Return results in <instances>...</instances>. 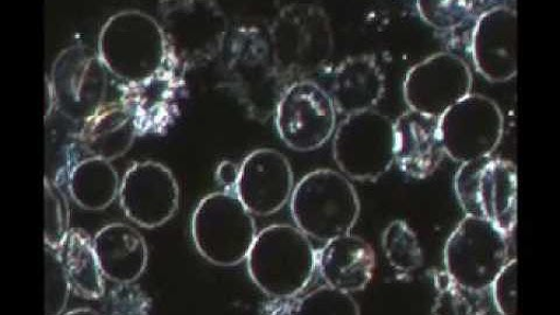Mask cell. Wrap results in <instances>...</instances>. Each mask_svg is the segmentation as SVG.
I'll return each instance as SVG.
<instances>
[{"label":"cell","mask_w":560,"mask_h":315,"mask_svg":"<svg viewBox=\"0 0 560 315\" xmlns=\"http://www.w3.org/2000/svg\"><path fill=\"white\" fill-rule=\"evenodd\" d=\"M98 55L109 72L127 85L150 81L177 67L160 22L138 10L109 18L98 35Z\"/></svg>","instance_id":"cell-1"},{"label":"cell","mask_w":560,"mask_h":315,"mask_svg":"<svg viewBox=\"0 0 560 315\" xmlns=\"http://www.w3.org/2000/svg\"><path fill=\"white\" fill-rule=\"evenodd\" d=\"M223 83L250 118L266 122L290 83L280 74L268 37L256 26H238L228 42Z\"/></svg>","instance_id":"cell-2"},{"label":"cell","mask_w":560,"mask_h":315,"mask_svg":"<svg viewBox=\"0 0 560 315\" xmlns=\"http://www.w3.org/2000/svg\"><path fill=\"white\" fill-rule=\"evenodd\" d=\"M247 268L260 291L276 302H288L311 283L317 270V252L300 228L273 224L257 233Z\"/></svg>","instance_id":"cell-3"},{"label":"cell","mask_w":560,"mask_h":315,"mask_svg":"<svg viewBox=\"0 0 560 315\" xmlns=\"http://www.w3.org/2000/svg\"><path fill=\"white\" fill-rule=\"evenodd\" d=\"M268 40L277 68L290 84L320 73L335 52L329 16L314 4L280 10L269 27Z\"/></svg>","instance_id":"cell-4"},{"label":"cell","mask_w":560,"mask_h":315,"mask_svg":"<svg viewBox=\"0 0 560 315\" xmlns=\"http://www.w3.org/2000/svg\"><path fill=\"white\" fill-rule=\"evenodd\" d=\"M290 209L303 233L328 242L352 232L361 205L355 187L343 173L318 170L306 174L294 186Z\"/></svg>","instance_id":"cell-5"},{"label":"cell","mask_w":560,"mask_h":315,"mask_svg":"<svg viewBox=\"0 0 560 315\" xmlns=\"http://www.w3.org/2000/svg\"><path fill=\"white\" fill-rule=\"evenodd\" d=\"M161 26L172 61L185 73L218 58L230 35V18L210 0L160 3Z\"/></svg>","instance_id":"cell-6"},{"label":"cell","mask_w":560,"mask_h":315,"mask_svg":"<svg viewBox=\"0 0 560 315\" xmlns=\"http://www.w3.org/2000/svg\"><path fill=\"white\" fill-rule=\"evenodd\" d=\"M257 236L253 214L232 191L205 197L191 218V237L199 254L219 267H235L250 252Z\"/></svg>","instance_id":"cell-7"},{"label":"cell","mask_w":560,"mask_h":315,"mask_svg":"<svg viewBox=\"0 0 560 315\" xmlns=\"http://www.w3.org/2000/svg\"><path fill=\"white\" fill-rule=\"evenodd\" d=\"M510 261V237L487 220L466 217L448 237L445 272L463 290L482 295Z\"/></svg>","instance_id":"cell-8"},{"label":"cell","mask_w":560,"mask_h":315,"mask_svg":"<svg viewBox=\"0 0 560 315\" xmlns=\"http://www.w3.org/2000/svg\"><path fill=\"white\" fill-rule=\"evenodd\" d=\"M455 196L466 217L493 223L508 237L517 224V167L492 155L462 164L454 177Z\"/></svg>","instance_id":"cell-9"},{"label":"cell","mask_w":560,"mask_h":315,"mask_svg":"<svg viewBox=\"0 0 560 315\" xmlns=\"http://www.w3.org/2000/svg\"><path fill=\"white\" fill-rule=\"evenodd\" d=\"M332 158L347 178L377 182L395 164V126L375 110L348 115L332 138Z\"/></svg>","instance_id":"cell-10"},{"label":"cell","mask_w":560,"mask_h":315,"mask_svg":"<svg viewBox=\"0 0 560 315\" xmlns=\"http://www.w3.org/2000/svg\"><path fill=\"white\" fill-rule=\"evenodd\" d=\"M108 73L98 51L91 47L63 49L52 65L48 82L55 107L69 120L91 119L107 104Z\"/></svg>","instance_id":"cell-11"},{"label":"cell","mask_w":560,"mask_h":315,"mask_svg":"<svg viewBox=\"0 0 560 315\" xmlns=\"http://www.w3.org/2000/svg\"><path fill=\"white\" fill-rule=\"evenodd\" d=\"M275 125L287 147L311 152L320 149L335 135L337 109L319 83L300 80L291 83L280 98Z\"/></svg>","instance_id":"cell-12"},{"label":"cell","mask_w":560,"mask_h":315,"mask_svg":"<svg viewBox=\"0 0 560 315\" xmlns=\"http://www.w3.org/2000/svg\"><path fill=\"white\" fill-rule=\"evenodd\" d=\"M440 127L445 154L465 164L495 152L504 118L494 100L470 93L440 118Z\"/></svg>","instance_id":"cell-13"},{"label":"cell","mask_w":560,"mask_h":315,"mask_svg":"<svg viewBox=\"0 0 560 315\" xmlns=\"http://www.w3.org/2000/svg\"><path fill=\"white\" fill-rule=\"evenodd\" d=\"M472 88L471 70L453 52H436L408 70L402 96L409 110L441 118L468 96Z\"/></svg>","instance_id":"cell-14"},{"label":"cell","mask_w":560,"mask_h":315,"mask_svg":"<svg viewBox=\"0 0 560 315\" xmlns=\"http://www.w3.org/2000/svg\"><path fill=\"white\" fill-rule=\"evenodd\" d=\"M120 207L135 223L156 228L170 221L179 208V186L172 172L161 163L131 166L119 188Z\"/></svg>","instance_id":"cell-15"},{"label":"cell","mask_w":560,"mask_h":315,"mask_svg":"<svg viewBox=\"0 0 560 315\" xmlns=\"http://www.w3.org/2000/svg\"><path fill=\"white\" fill-rule=\"evenodd\" d=\"M294 188L288 158L273 149H258L240 166L235 192L245 208L257 217H270L283 209Z\"/></svg>","instance_id":"cell-16"},{"label":"cell","mask_w":560,"mask_h":315,"mask_svg":"<svg viewBox=\"0 0 560 315\" xmlns=\"http://www.w3.org/2000/svg\"><path fill=\"white\" fill-rule=\"evenodd\" d=\"M470 55L487 81L503 83L517 75V12L505 5L483 11L471 32Z\"/></svg>","instance_id":"cell-17"},{"label":"cell","mask_w":560,"mask_h":315,"mask_svg":"<svg viewBox=\"0 0 560 315\" xmlns=\"http://www.w3.org/2000/svg\"><path fill=\"white\" fill-rule=\"evenodd\" d=\"M394 126L395 163L400 172L417 180L431 177L446 155L440 118L408 110Z\"/></svg>","instance_id":"cell-18"},{"label":"cell","mask_w":560,"mask_h":315,"mask_svg":"<svg viewBox=\"0 0 560 315\" xmlns=\"http://www.w3.org/2000/svg\"><path fill=\"white\" fill-rule=\"evenodd\" d=\"M184 72L172 67L144 83L127 85L121 102L131 112L138 133L160 132L179 110Z\"/></svg>","instance_id":"cell-19"},{"label":"cell","mask_w":560,"mask_h":315,"mask_svg":"<svg viewBox=\"0 0 560 315\" xmlns=\"http://www.w3.org/2000/svg\"><path fill=\"white\" fill-rule=\"evenodd\" d=\"M317 268L327 285L361 292L372 282L376 255L370 243L349 233L326 242L317 253Z\"/></svg>","instance_id":"cell-20"},{"label":"cell","mask_w":560,"mask_h":315,"mask_svg":"<svg viewBox=\"0 0 560 315\" xmlns=\"http://www.w3.org/2000/svg\"><path fill=\"white\" fill-rule=\"evenodd\" d=\"M384 93L385 77L373 55L348 57L332 73L329 95L345 116L374 110Z\"/></svg>","instance_id":"cell-21"},{"label":"cell","mask_w":560,"mask_h":315,"mask_svg":"<svg viewBox=\"0 0 560 315\" xmlns=\"http://www.w3.org/2000/svg\"><path fill=\"white\" fill-rule=\"evenodd\" d=\"M93 243L102 273L112 282L130 284L145 271L148 245L131 225L113 223L104 226Z\"/></svg>","instance_id":"cell-22"},{"label":"cell","mask_w":560,"mask_h":315,"mask_svg":"<svg viewBox=\"0 0 560 315\" xmlns=\"http://www.w3.org/2000/svg\"><path fill=\"white\" fill-rule=\"evenodd\" d=\"M137 135L136 120L125 103L110 102L83 122L78 147L86 158L112 162L130 149Z\"/></svg>","instance_id":"cell-23"},{"label":"cell","mask_w":560,"mask_h":315,"mask_svg":"<svg viewBox=\"0 0 560 315\" xmlns=\"http://www.w3.org/2000/svg\"><path fill=\"white\" fill-rule=\"evenodd\" d=\"M67 177L70 196L83 209L107 208L119 195L118 174L102 158H82L69 168Z\"/></svg>","instance_id":"cell-24"},{"label":"cell","mask_w":560,"mask_h":315,"mask_svg":"<svg viewBox=\"0 0 560 315\" xmlns=\"http://www.w3.org/2000/svg\"><path fill=\"white\" fill-rule=\"evenodd\" d=\"M57 250L75 293L84 300H100L105 277L91 236L81 230H70Z\"/></svg>","instance_id":"cell-25"},{"label":"cell","mask_w":560,"mask_h":315,"mask_svg":"<svg viewBox=\"0 0 560 315\" xmlns=\"http://www.w3.org/2000/svg\"><path fill=\"white\" fill-rule=\"evenodd\" d=\"M382 247L389 265L399 273H411L423 266V250L406 221L396 220L385 228Z\"/></svg>","instance_id":"cell-26"},{"label":"cell","mask_w":560,"mask_h":315,"mask_svg":"<svg viewBox=\"0 0 560 315\" xmlns=\"http://www.w3.org/2000/svg\"><path fill=\"white\" fill-rule=\"evenodd\" d=\"M287 313L308 315H359L361 310L352 293L329 285L306 294L292 304Z\"/></svg>","instance_id":"cell-27"},{"label":"cell","mask_w":560,"mask_h":315,"mask_svg":"<svg viewBox=\"0 0 560 315\" xmlns=\"http://www.w3.org/2000/svg\"><path fill=\"white\" fill-rule=\"evenodd\" d=\"M45 244L59 248L69 230V208L60 186L45 179Z\"/></svg>","instance_id":"cell-28"},{"label":"cell","mask_w":560,"mask_h":315,"mask_svg":"<svg viewBox=\"0 0 560 315\" xmlns=\"http://www.w3.org/2000/svg\"><path fill=\"white\" fill-rule=\"evenodd\" d=\"M417 11L422 20L436 31L457 30L476 15L472 2H417Z\"/></svg>","instance_id":"cell-29"},{"label":"cell","mask_w":560,"mask_h":315,"mask_svg":"<svg viewBox=\"0 0 560 315\" xmlns=\"http://www.w3.org/2000/svg\"><path fill=\"white\" fill-rule=\"evenodd\" d=\"M435 282L438 295L433 314H478L469 300V296L478 294H471L459 288L446 272L438 273Z\"/></svg>","instance_id":"cell-30"},{"label":"cell","mask_w":560,"mask_h":315,"mask_svg":"<svg viewBox=\"0 0 560 315\" xmlns=\"http://www.w3.org/2000/svg\"><path fill=\"white\" fill-rule=\"evenodd\" d=\"M517 258L510 259L490 288L494 305L503 315L517 314Z\"/></svg>","instance_id":"cell-31"},{"label":"cell","mask_w":560,"mask_h":315,"mask_svg":"<svg viewBox=\"0 0 560 315\" xmlns=\"http://www.w3.org/2000/svg\"><path fill=\"white\" fill-rule=\"evenodd\" d=\"M240 167L230 161L222 162L215 172V177L219 184L224 186L225 190H235L238 179Z\"/></svg>","instance_id":"cell-32"}]
</instances>
